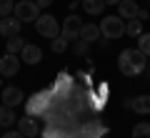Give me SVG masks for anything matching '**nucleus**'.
I'll use <instances>...</instances> for the list:
<instances>
[{
    "mask_svg": "<svg viewBox=\"0 0 150 138\" xmlns=\"http://www.w3.org/2000/svg\"><path fill=\"white\" fill-rule=\"evenodd\" d=\"M145 65H148V60H145V55L140 53L138 48L120 50V55H118V70L123 75H128V78H138V75H143Z\"/></svg>",
    "mask_w": 150,
    "mask_h": 138,
    "instance_id": "1",
    "label": "nucleus"
},
{
    "mask_svg": "<svg viewBox=\"0 0 150 138\" xmlns=\"http://www.w3.org/2000/svg\"><path fill=\"white\" fill-rule=\"evenodd\" d=\"M100 38L105 40H118L125 35V20L120 15H105V20H100Z\"/></svg>",
    "mask_w": 150,
    "mask_h": 138,
    "instance_id": "2",
    "label": "nucleus"
},
{
    "mask_svg": "<svg viewBox=\"0 0 150 138\" xmlns=\"http://www.w3.org/2000/svg\"><path fill=\"white\" fill-rule=\"evenodd\" d=\"M35 30H38V35L53 40V38L60 35V23H58V18L50 15V13H40L38 20H35Z\"/></svg>",
    "mask_w": 150,
    "mask_h": 138,
    "instance_id": "3",
    "label": "nucleus"
},
{
    "mask_svg": "<svg viewBox=\"0 0 150 138\" xmlns=\"http://www.w3.org/2000/svg\"><path fill=\"white\" fill-rule=\"evenodd\" d=\"M50 98H53V96H50V90H48V93L40 90V93H35L30 101H25V111L30 113V116H35V118H38V116L45 118V113L50 111V103H53Z\"/></svg>",
    "mask_w": 150,
    "mask_h": 138,
    "instance_id": "4",
    "label": "nucleus"
},
{
    "mask_svg": "<svg viewBox=\"0 0 150 138\" xmlns=\"http://www.w3.org/2000/svg\"><path fill=\"white\" fill-rule=\"evenodd\" d=\"M13 15L20 23H35L38 15H40V8H38L35 0H18L15 8H13Z\"/></svg>",
    "mask_w": 150,
    "mask_h": 138,
    "instance_id": "5",
    "label": "nucleus"
},
{
    "mask_svg": "<svg viewBox=\"0 0 150 138\" xmlns=\"http://www.w3.org/2000/svg\"><path fill=\"white\" fill-rule=\"evenodd\" d=\"M80 28H83L80 15L70 13V15L63 20V25H60V35H63L68 43H70V40H78V38H80Z\"/></svg>",
    "mask_w": 150,
    "mask_h": 138,
    "instance_id": "6",
    "label": "nucleus"
},
{
    "mask_svg": "<svg viewBox=\"0 0 150 138\" xmlns=\"http://www.w3.org/2000/svg\"><path fill=\"white\" fill-rule=\"evenodd\" d=\"M20 55H13V53H5L0 55V75L3 78H13V75H18V70H20Z\"/></svg>",
    "mask_w": 150,
    "mask_h": 138,
    "instance_id": "7",
    "label": "nucleus"
},
{
    "mask_svg": "<svg viewBox=\"0 0 150 138\" xmlns=\"http://www.w3.org/2000/svg\"><path fill=\"white\" fill-rule=\"evenodd\" d=\"M0 101H3V106L18 108L20 103H25V93H23L18 85H5V88H3V93H0Z\"/></svg>",
    "mask_w": 150,
    "mask_h": 138,
    "instance_id": "8",
    "label": "nucleus"
},
{
    "mask_svg": "<svg viewBox=\"0 0 150 138\" xmlns=\"http://www.w3.org/2000/svg\"><path fill=\"white\" fill-rule=\"evenodd\" d=\"M70 90H73V80H70V75L60 73V75H58V80L53 83V88H50V96H53L55 101H65Z\"/></svg>",
    "mask_w": 150,
    "mask_h": 138,
    "instance_id": "9",
    "label": "nucleus"
},
{
    "mask_svg": "<svg viewBox=\"0 0 150 138\" xmlns=\"http://www.w3.org/2000/svg\"><path fill=\"white\" fill-rule=\"evenodd\" d=\"M18 131L23 133L25 138H35V136H40V126H38V118L35 116H30V113H25L23 118H18Z\"/></svg>",
    "mask_w": 150,
    "mask_h": 138,
    "instance_id": "10",
    "label": "nucleus"
},
{
    "mask_svg": "<svg viewBox=\"0 0 150 138\" xmlns=\"http://www.w3.org/2000/svg\"><path fill=\"white\" fill-rule=\"evenodd\" d=\"M20 30H23V23L18 20L15 15H5V18H0V35H3V38L20 35Z\"/></svg>",
    "mask_w": 150,
    "mask_h": 138,
    "instance_id": "11",
    "label": "nucleus"
},
{
    "mask_svg": "<svg viewBox=\"0 0 150 138\" xmlns=\"http://www.w3.org/2000/svg\"><path fill=\"white\" fill-rule=\"evenodd\" d=\"M18 55H20V63H25V65H38L43 60V50L38 48V45H33V43H25V48Z\"/></svg>",
    "mask_w": 150,
    "mask_h": 138,
    "instance_id": "12",
    "label": "nucleus"
},
{
    "mask_svg": "<svg viewBox=\"0 0 150 138\" xmlns=\"http://www.w3.org/2000/svg\"><path fill=\"white\" fill-rule=\"evenodd\" d=\"M80 136L83 138H100V136H108V126H103L100 121H90L80 128Z\"/></svg>",
    "mask_w": 150,
    "mask_h": 138,
    "instance_id": "13",
    "label": "nucleus"
},
{
    "mask_svg": "<svg viewBox=\"0 0 150 138\" xmlns=\"http://www.w3.org/2000/svg\"><path fill=\"white\" fill-rule=\"evenodd\" d=\"M138 3L135 0H120L118 3V15L123 18V20H133V18H138Z\"/></svg>",
    "mask_w": 150,
    "mask_h": 138,
    "instance_id": "14",
    "label": "nucleus"
},
{
    "mask_svg": "<svg viewBox=\"0 0 150 138\" xmlns=\"http://www.w3.org/2000/svg\"><path fill=\"white\" fill-rule=\"evenodd\" d=\"M130 111L138 116H150V96H135L130 101Z\"/></svg>",
    "mask_w": 150,
    "mask_h": 138,
    "instance_id": "15",
    "label": "nucleus"
},
{
    "mask_svg": "<svg viewBox=\"0 0 150 138\" xmlns=\"http://www.w3.org/2000/svg\"><path fill=\"white\" fill-rule=\"evenodd\" d=\"M80 40H85V43L100 40V28H98L95 23H83V28H80Z\"/></svg>",
    "mask_w": 150,
    "mask_h": 138,
    "instance_id": "16",
    "label": "nucleus"
},
{
    "mask_svg": "<svg viewBox=\"0 0 150 138\" xmlns=\"http://www.w3.org/2000/svg\"><path fill=\"white\" fill-rule=\"evenodd\" d=\"M83 10L88 13V15H103V10H105V3L103 0H80Z\"/></svg>",
    "mask_w": 150,
    "mask_h": 138,
    "instance_id": "17",
    "label": "nucleus"
},
{
    "mask_svg": "<svg viewBox=\"0 0 150 138\" xmlns=\"http://www.w3.org/2000/svg\"><path fill=\"white\" fill-rule=\"evenodd\" d=\"M15 121H18L15 108H10V106H0V126H3V128H10Z\"/></svg>",
    "mask_w": 150,
    "mask_h": 138,
    "instance_id": "18",
    "label": "nucleus"
},
{
    "mask_svg": "<svg viewBox=\"0 0 150 138\" xmlns=\"http://www.w3.org/2000/svg\"><path fill=\"white\" fill-rule=\"evenodd\" d=\"M23 48H25V40H23L20 35H13V38H8V43H5V53H13V55H18Z\"/></svg>",
    "mask_w": 150,
    "mask_h": 138,
    "instance_id": "19",
    "label": "nucleus"
},
{
    "mask_svg": "<svg viewBox=\"0 0 150 138\" xmlns=\"http://www.w3.org/2000/svg\"><path fill=\"white\" fill-rule=\"evenodd\" d=\"M140 33H143V20L133 18V20H128V23H125V35H130V38H138Z\"/></svg>",
    "mask_w": 150,
    "mask_h": 138,
    "instance_id": "20",
    "label": "nucleus"
},
{
    "mask_svg": "<svg viewBox=\"0 0 150 138\" xmlns=\"http://www.w3.org/2000/svg\"><path fill=\"white\" fill-rule=\"evenodd\" d=\"M138 50L145 58H150V33H140L138 35Z\"/></svg>",
    "mask_w": 150,
    "mask_h": 138,
    "instance_id": "21",
    "label": "nucleus"
},
{
    "mask_svg": "<svg viewBox=\"0 0 150 138\" xmlns=\"http://www.w3.org/2000/svg\"><path fill=\"white\" fill-rule=\"evenodd\" d=\"M130 138H150V123H145V121L135 123V128H133V136H130Z\"/></svg>",
    "mask_w": 150,
    "mask_h": 138,
    "instance_id": "22",
    "label": "nucleus"
},
{
    "mask_svg": "<svg viewBox=\"0 0 150 138\" xmlns=\"http://www.w3.org/2000/svg\"><path fill=\"white\" fill-rule=\"evenodd\" d=\"M50 50H53V53H65V50H68V40H65L63 35L53 38V40H50Z\"/></svg>",
    "mask_w": 150,
    "mask_h": 138,
    "instance_id": "23",
    "label": "nucleus"
},
{
    "mask_svg": "<svg viewBox=\"0 0 150 138\" xmlns=\"http://www.w3.org/2000/svg\"><path fill=\"white\" fill-rule=\"evenodd\" d=\"M88 50H90V43L80 40V38L73 43V53H75V55H88Z\"/></svg>",
    "mask_w": 150,
    "mask_h": 138,
    "instance_id": "24",
    "label": "nucleus"
},
{
    "mask_svg": "<svg viewBox=\"0 0 150 138\" xmlns=\"http://www.w3.org/2000/svg\"><path fill=\"white\" fill-rule=\"evenodd\" d=\"M13 8H15V0H0V18L13 15Z\"/></svg>",
    "mask_w": 150,
    "mask_h": 138,
    "instance_id": "25",
    "label": "nucleus"
},
{
    "mask_svg": "<svg viewBox=\"0 0 150 138\" xmlns=\"http://www.w3.org/2000/svg\"><path fill=\"white\" fill-rule=\"evenodd\" d=\"M3 138H25V136H23L20 131H5V136H3Z\"/></svg>",
    "mask_w": 150,
    "mask_h": 138,
    "instance_id": "26",
    "label": "nucleus"
},
{
    "mask_svg": "<svg viewBox=\"0 0 150 138\" xmlns=\"http://www.w3.org/2000/svg\"><path fill=\"white\" fill-rule=\"evenodd\" d=\"M148 15H150V10H145V8L138 10V20H148Z\"/></svg>",
    "mask_w": 150,
    "mask_h": 138,
    "instance_id": "27",
    "label": "nucleus"
},
{
    "mask_svg": "<svg viewBox=\"0 0 150 138\" xmlns=\"http://www.w3.org/2000/svg\"><path fill=\"white\" fill-rule=\"evenodd\" d=\"M38 3V8H40V10H43V8H50L53 5V0H35Z\"/></svg>",
    "mask_w": 150,
    "mask_h": 138,
    "instance_id": "28",
    "label": "nucleus"
},
{
    "mask_svg": "<svg viewBox=\"0 0 150 138\" xmlns=\"http://www.w3.org/2000/svg\"><path fill=\"white\" fill-rule=\"evenodd\" d=\"M103 3H105V5H118L120 0H103Z\"/></svg>",
    "mask_w": 150,
    "mask_h": 138,
    "instance_id": "29",
    "label": "nucleus"
},
{
    "mask_svg": "<svg viewBox=\"0 0 150 138\" xmlns=\"http://www.w3.org/2000/svg\"><path fill=\"white\" fill-rule=\"evenodd\" d=\"M143 73H145V75H148V80H150V63H148V65H145V70H143Z\"/></svg>",
    "mask_w": 150,
    "mask_h": 138,
    "instance_id": "30",
    "label": "nucleus"
},
{
    "mask_svg": "<svg viewBox=\"0 0 150 138\" xmlns=\"http://www.w3.org/2000/svg\"><path fill=\"white\" fill-rule=\"evenodd\" d=\"M0 88H3V75H0Z\"/></svg>",
    "mask_w": 150,
    "mask_h": 138,
    "instance_id": "31",
    "label": "nucleus"
},
{
    "mask_svg": "<svg viewBox=\"0 0 150 138\" xmlns=\"http://www.w3.org/2000/svg\"><path fill=\"white\" fill-rule=\"evenodd\" d=\"M100 138H108V136H100Z\"/></svg>",
    "mask_w": 150,
    "mask_h": 138,
    "instance_id": "32",
    "label": "nucleus"
},
{
    "mask_svg": "<svg viewBox=\"0 0 150 138\" xmlns=\"http://www.w3.org/2000/svg\"><path fill=\"white\" fill-rule=\"evenodd\" d=\"M148 23H150V15H148Z\"/></svg>",
    "mask_w": 150,
    "mask_h": 138,
    "instance_id": "33",
    "label": "nucleus"
},
{
    "mask_svg": "<svg viewBox=\"0 0 150 138\" xmlns=\"http://www.w3.org/2000/svg\"><path fill=\"white\" fill-rule=\"evenodd\" d=\"M0 38H3V35H0Z\"/></svg>",
    "mask_w": 150,
    "mask_h": 138,
    "instance_id": "34",
    "label": "nucleus"
},
{
    "mask_svg": "<svg viewBox=\"0 0 150 138\" xmlns=\"http://www.w3.org/2000/svg\"><path fill=\"white\" fill-rule=\"evenodd\" d=\"M15 3H18V0H15Z\"/></svg>",
    "mask_w": 150,
    "mask_h": 138,
    "instance_id": "35",
    "label": "nucleus"
},
{
    "mask_svg": "<svg viewBox=\"0 0 150 138\" xmlns=\"http://www.w3.org/2000/svg\"><path fill=\"white\" fill-rule=\"evenodd\" d=\"M148 3H150V0H148Z\"/></svg>",
    "mask_w": 150,
    "mask_h": 138,
    "instance_id": "36",
    "label": "nucleus"
}]
</instances>
